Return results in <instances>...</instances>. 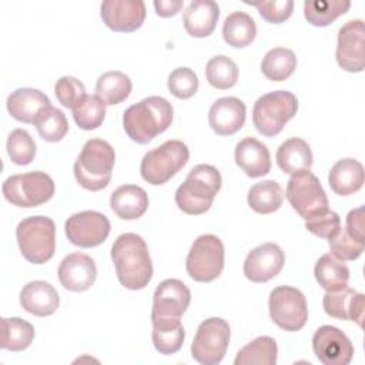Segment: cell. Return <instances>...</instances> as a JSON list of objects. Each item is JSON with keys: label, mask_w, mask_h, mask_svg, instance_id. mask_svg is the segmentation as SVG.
<instances>
[{"label": "cell", "mask_w": 365, "mask_h": 365, "mask_svg": "<svg viewBox=\"0 0 365 365\" xmlns=\"http://www.w3.org/2000/svg\"><path fill=\"white\" fill-rule=\"evenodd\" d=\"M220 17V7L212 0L191 1L182 16L185 31L191 37L202 38L212 34Z\"/></svg>", "instance_id": "obj_24"}, {"label": "cell", "mask_w": 365, "mask_h": 365, "mask_svg": "<svg viewBox=\"0 0 365 365\" xmlns=\"http://www.w3.org/2000/svg\"><path fill=\"white\" fill-rule=\"evenodd\" d=\"M145 14L147 10L143 0H106L100 7L103 23L118 33H131L140 29Z\"/></svg>", "instance_id": "obj_16"}, {"label": "cell", "mask_w": 365, "mask_h": 365, "mask_svg": "<svg viewBox=\"0 0 365 365\" xmlns=\"http://www.w3.org/2000/svg\"><path fill=\"white\" fill-rule=\"evenodd\" d=\"M268 308L274 324L288 332L299 331L308 321L305 295L294 287L281 285L274 288L269 294Z\"/></svg>", "instance_id": "obj_11"}, {"label": "cell", "mask_w": 365, "mask_h": 365, "mask_svg": "<svg viewBox=\"0 0 365 365\" xmlns=\"http://www.w3.org/2000/svg\"><path fill=\"white\" fill-rule=\"evenodd\" d=\"M328 242H329L331 254L341 261L356 259L364 252V248H365L364 242L354 240L342 227L338 230V232L332 238L328 240Z\"/></svg>", "instance_id": "obj_43"}, {"label": "cell", "mask_w": 365, "mask_h": 365, "mask_svg": "<svg viewBox=\"0 0 365 365\" xmlns=\"http://www.w3.org/2000/svg\"><path fill=\"white\" fill-rule=\"evenodd\" d=\"M298 98L287 90H275L261 96L252 107V123L264 137H275L297 114Z\"/></svg>", "instance_id": "obj_6"}, {"label": "cell", "mask_w": 365, "mask_h": 365, "mask_svg": "<svg viewBox=\"0 0 365 365\" xmlns=\"http://www.w3.org/2000/svg\"><path fill=\"white\" fill-rule=\"evenodd\" d=\"M54 181L44 171L14 174L6 178L1 185L4 198L21 208H33L47 202L54 195Z\"/></svg>", "instance_id": "obj_8"}, {"label": "cell", "mask_w": 365, "mask_h": 365, "mask_svg": "<svg viewBox=\"0 0 365 365\" xmlns=\"http://www.w3.org/2000/svg\"><path fill=\"white\" fill-rule=\"evenodd\" d=\"M133 84L127 74L121 71H107L96 83V96L106 104H120L128 98Z\"/></svg>", "instance_id": "obj_32"}, {"label": "cell", "mask_w": 365, "mask_h": 365, "mask_svg": "<svg viewBox=\"0 0 365 365\" xmlns=\"http://www.w3.org/2000/svg\"><path fill=\"white\" fill-rule=\"evenodd\" d=\"M351 7L348 0H315L304 3V16L315 27H327Z\"/></svg>", "instance_id": "obj_37"}, {"label": "cell", "mask_w": 365, "mask_h": 365, "mask_svg": "<svg viewBox=\"0 0 365 365\" xmlns=\"http://www.w3.org/2000/svg\"><path fill=\"white\" fill-rule=\"evenodd\" d=\"M285 197L297 214L304 220L328 210V197L317 175L309 170L291 175L287 184Z\"/></svg>", "instance_id": "obj_12"}, {"label": "cell", "mask_w": 365, "mask_h": 365, "mask_svg": "<svg viewBox=\"0 0 365 365\" xmlns=\"http://www.w3.org/2000/svg\"><path fill=\"white\" fill-rule=\"evenodd\" d=\"M34 339V328L30 322L13 317L1 318L0 346L11 352H20L30 346Z\"/></svg>", "instance_id": "obj_34"}, {"label": "cell", "mask_w": 365, "mask_h": 365, "mask_svg": "<svg viewBox=\"0 0 365 365\" xmlns=\"http://www.w3.org/2000/svg\"><path fill=\"white\" fill-rule=\"evenodd\" d=\"M278 355V346L274 338L271 336H257L250 344L242 346L235 359V365H275Z\"/></svg>", "instance_id": "obj_35"}, {"label": "cell", "mask_w": 365, "mask_h": 365, "mask_svg": "<svg viewBox=\"0 0 365 365\" xmlns=\"http://www.w3.org/2000/svg\"><path fill=\"white\" fill-rule=\"evenodd\" d=\"M365 181L364 165L354 158L338 160L329 174L328 182L331 190L338 195H351L362 188Z\"/></svg>", "instance_id": "obj_27"}, {"label": "cell", "mask_w": 365, "mask_h": 365, "mask_svg": "<svg viewBox=\"0 0 365 365\" xmlns=\"http://www.w3.org/2000/svg\"><path fill=\"white\" fill-rule=\"evenodd\" d=\"M312 349L324 365H348L354 356L351 339L345 332L332 325H322L315 331Z\"/></svg>", "instance_id": "obj_15"}, {"label": "cell", "mask_w": 365, "mask_h": 365, "mask_svg": "<svg viewBox=\"0 0 365 365\" xmlns=\"http://www.w3.org/2000/svg\"><path fill=\"white\" fill-rule=\"evenodd\" d=\"M111 259L120 284L131 291L143 289L153 277V262L145 241L134 234L125 232L117 237L111 247Z\"/></svg>", "instance_id": "obj_1"}, {"label": "cell", "mask_w": 365, "mask_h": 365, "mask_svg": "<svg viewBox=\"0 0 365 365\" xmlns=\"http://www.w3.org/2000/svg\"><path fill=\"white\" fill-rule=\"evenodd\" d=\"M230 325L225 319L211 317L202 321L191 344V356L201 365H217L225 356L230 344Z\"/></svg>", "instance_id": "obj_10"}, {"label": "cell", "mask_w": 365, "mask_h": 365, "mask_svg": "<svg viewBox=\"0 0 365 365\" xmlns=\"http://www.w3.org/2000/svg\"><path fill=\"white\" fill-rule=\"evenodd\" d=\"M245 104L237 97H221L212 103L208 111V123L218 135H232L245 123Z\"/></svg>", "instance_id": "obj_20"}, {"label": "cell", "mask_w": 365, "mask_h": 365, "mask_svg": "<svg viewBox=\"0 0 365 365\" xmlns=\"http://www.w3.org/2000/svg\"><path fill=\"white\" fill-rule=\"evenodd\" d=\"M285 264L284 251L274 242H265L251 250L244 261V275L252 282H267L277 277Z\"/></svg>", "instance_id": "obj_17"}, {"label": "cell", "mask_w": 365, "mask_h": 365, "mask_svg": "<svg viewBox=\"0 0 365 365\" xmlns=\"http://www.w3.org/2000/svg\"><path fill=\"white\" fill-rule=\"evenodd\" d=\"M235 164L251 178L267 175L271 171V155L265 144L254 137H245L235 145Z\"/></svg>", "instance_id": "obj_22"}, {"label": "cell", "mask_w": 365, "mask_h": 365, "mask_svg": "<svg viewBox=\"0 0 365 365\" xmlns=\"http://www.w3.org/2000/svg\"><path fill=\"white\" fill-rule=\"evenodd\" d=\"M76 124L86 131L98 128L106 117V104L97 96H86L73 110Z\"/></svg>", "instance_id": "obj_40"}, {"label": "cell", "mask_w": 365, "mask_h": 365, "mask_svg": "<svg viewBox=\"0 0 365 365\" xmlns=\"http://www.w3.org/2000/svg\"><path fill=\"white\" fill-rule=\"evenodd\" d=\"M224 244L212 234H202L194 240L185 261L187 274L197 282L217 279L224 268Z\"/></svg>", "instance_id": "obj_9"}, {"label": "cell", "mask_w": 365, "mask_h": 365, "mask_svg": "<svg viewBox=\"0 0 365 365\" xmlns=\"http://www.w3.org/2000/svg\"><path fill=\"white\" fill-rule=\"evenodd\" d=\"M181 0H155L154 9L157 16L160 17H171L175 16L182 9Z\"/></svg>", "instance_id": "obj_48"}, {"label": "cell", "mask_w": 365, "mask_h": 365, "mask_svg": "<svg viewBox=\"0 0 365 365\" xmlns=\"http://www.w3.org/2000/svg\"><path fill=\"white\" fill-rule=\"evenodd\" d=\"M64 230L71 244L81 248H91L107 240L111 225L104 214L87 210L68 217Z\"/></svg>", "instance_id": "obj_13"}, {"label": "cell", "mask_w": 365, "mask_h": 365, "mask_svg": "<svg viewBox=\"0 0 365 365\" xmlns=\"http://www.w3.org/2000/svg\"><path fill=\"white\" fill-rule=\"evenodd\" d=\"M257 36L254 19L244 11H232L222 24V37L225 43L235 48L250 46Z\"/></svg>", "instance_id": "obj_31"}, {"label": "cell", "mask_w": 365, "mask_h": 365, "mask_svg": "<svg viewBox=\"0 0 365 365\" xmlns=\"http://www.w3.org/2000/svg\"><path fill=\"white\" fill-rule=\"evenodd\" d=\"M58 304V292L46 281H30L20 291V305L31 315L48 317L56 312Z\"/></svg>", "instance_id": "obj_23"}, {"label": "cell", "mask_w": 365, "mask_h": 365, "mask_svg": "<svg viewBox=\"0 0 365 365\" xmlns=\"http://www.w3.org/2000/svg\"><path fill=\"white\" fill-rule=\"evenodd\" d=\"M167 87L174 97L187 100L197 93L198 77L188 67H177L170 73L167 80Z\"/></svg>", "instance_id": "obj_42"}, {"label": "cell", "mask_w": 365, "mask_h": 365, "mask_svg": "<svg viewBox=\"0 0 365 365\" xmlns=\"http://www.w3.org/2000/svg\"><path fill=\"white\" fill-rule=\"evenodd\" d=\"M153 344L163 355H171L181 349L185 338L180 317H151Z\"/></svg>", "instance_id": "obj_28"}, {"label": "cell", "mask_w": 365, "mask_h": 365, "mask_svg": "<svg viewBox=\"0 0 365 365\" xmlns=\"http://www.w3.org/2000/svg\"><path fill=\"white\" fill-rule=\"evenodd\" d=\"M275 160L278 167L288 175L311 170L312 151L309 144L298 137L285 140L277 150Z\"/></svg>", "instance_id": "obj_29"}, {"label": "cell", "mask_w": 365, "mask_h": 365, "mask_svg": "<svg viewBox=\"0 0 365 365\" xmlns=\"http://www.w3.org/2000/svg\"><path fill=\"white\" fill-rule=\"evenodd\" d=\"M305 228L319 237V238H325L329 240L332 238L338 230L341 228V218L335 211H331L329 208L305 220Z\"/></svg>", "instance_id": "obj_45"}, {"label": "cell", "mask_w": 365, "mask_h": 365, "mask_svg": "<svg viewBox=\"0 0 365 365\" xmlns=\"http://www.w3.org/2000/svg\"><path fill=\"white\" fill-rule=\"evenodd\" d=\"M297 68L295 53L285 47L271 48L261 61L262 74L271 81L287 80Z\"/></svg>", "instance_id": "obj_36"}, {"label": "cell", "mask_w": 365, "mask_h": 365, "mask_svg": "<svg viewBox=\"0 0 365 365\" xmlns=\"http://www.w3.org/2000/svg\"><path fill=\"white\" fill-rule=\"evenodd\" d=\"M248 205L258 214H271L277 211L284 201L282 187L274 180H265L254 184L247 195Z\"/></svg>", "instance_id": "obj_33"}, {"label": "cell", "mask_w": 365, "mask_h": 365, "mask_svg": "<svg viewBox=\"0 0 365 365\" xmlns=\"http://www.w3.org/2000/svg\"><path fill=\"white\" fill-rule=\"evenodd\" d=\"M16 238L21 255L31 264H44L56 251V224L44 215L21 220L16 228Z\"/></svg>", "instance_id": "obj_5"}, {"label": "cell", "mask_w": 365, "mask_h": 365, "mask_svg": "<svg viewBox=\"0 0 365 365\" xmlns=\"http://www.w3.org/2000/svg\"><path fill=\"white\" fill-rule=\"evenodd\" d=\"M322 307L329 317L355 321L359 327H362L365 308L364 294H359L349 287L332 292L327 291L322 298Z\"/></svg>", "instance_id": "obj_21"}, {"label": "cell", "mask_w": 365, "mask_h": 365, "mask_svg": "<svg viewBox=\"0 0 365 365\" xmlns=\"http://www.w3.org/2000/svg\"><path fill=\"white\" fill-rule=\"evenodd\" d=\"M54 93L58 103L71 110L87 96L84 84L73 76L60 77L54 86Z\"/></svg>", "instance_id": "obj_44"}, {"label": "cell", "mask_w": 365, "mask_h": 365, "mask_svg": "<svg viewBox=\"0 0 365 365\" xmlns=\"http://www.w3.org/2000/svg\"><path fill=\"white\" fill-rule=\"evenodd\" d=\"M207 81L218 90H227L235 86L238 80V67L234 60L227 56H214L205 66Z\"/></svg>", "instance_id": "obj_39"}, {"label": "cell", "mask_w": 365, "mask_h": 365, "mask_svg": "<svg viewBox=\"0 0 365 365\" xmlns=\"http://www.w3.org/2000/svg\"><path fill=\"white\" fill-rule=\"evenodd\" d=\"M314 275L325 291H339L348 287L349 268L332 254H324L315 264Z\"/></svg>", "instance_id": "obj_30"}, {"label": "cell", "mask_w": 365, "mask_h": 365, "mask_svg": "<svg viewBox=\"0 0 365 365\" xmlns=\"http://www.w3.org/2000/svg\"><path fill=\"white\" fill-rule=\"evenodd\" d=\"M115 153L110 143L101 138L87 140L74 163L77 182L88 191L106 188L111 180Z\"/></svg>", "instance_id": "obj_4"}, {"label": "cell", "mask_w": 365, "mask_h": 365, "mask_svg": "<svg viewBox=\"0 0 365 365\" xmlns=\"http://www.w3.org/2000/svg\"><path fill=\"white\" fill-rule=\"evenodd\" d=\"M110 207L121 220H137L148 208V195L138 185L124 184L111 192Z\"/></svg>", "instance_id": "obj_26"}, {"label": "cell", "mask_w": 365, "mask_h": 365, "mask_svg": "<svg viewBox=\"0 0 365 365\" xmlns=\"http://www.w3.org/2000/svg\"><path fill=\"white\" fill-rule=\"evenodd\" d=\"M6 150L14 164L27 165L34 160L36 143L29 131L23 128H16L7 137Z\"/></svg>", "instance_id": "obj_41"}, {"label": "cell", "mask_w": 365, "mask_h": 365, "mask_svg": "<svg viewBox=\"0 0 365 365\" xmlns=\"http://www.w3.org/2000/svg\"><path fill=\"white\" fill-rule=\"evenodd\" d=\"M346 232L356 241L365 244V235H364V207L354 208L346 215Z\"/></svg>", "instance_id": "obj_47"}, {"label": "cell", "mask_w": 365, "mask_h": 365, "mask_svg": "<svg viewBox=\"0 0 365 365\" xmlns=\"http://www.w3.org/2000/svg\"><path fill=\"white\" fill-rule=\"evenodd\" d=\"M335 58L345 71L361 73L365 68V29L361 19L349 20L339 29Z\"/></svg>", "instance_id": "obj_14"}, {"label": "cell", "mask_w": 365, "mask_h": 365, "mask_svg": "<svg viewBox=\"0 0 365 365\" xmlns=\"http://www.w3.org/2000/svg\"><path fill=\"white\" fill-rule=\"evenodd\" d=\"M221 174L210 164H198L191 168L185 181L175 191L177 207L188 215L207 212L221 188Z\"/></svg>", "instance_id": "obj_3"}, {"label": "cell", "mask_w": 365, "mask_h": 365, "mask_svg": "<svg viewBox=\"0 0 365 365\" xmlns=\"http://www.w3.org/2000/svg\"><path fill=\"white\" fill-rule=\"evenodd\" d=\"M190 158L188 147L180 140H168L144 154L140 173L151 185H161L171 180Z\"/></svg>", "instance_id": "obj_7"}, {"label": "cell", "mask_w": 365, "mask_h": 365, "mask_svg": "<svg viewBox=\"0 0 365 365\" xmlns=\"http://www.w3.org/2000/svg\"><path fill=\"white\" fill-rule=\"evenodd\" d=\"M191 302L190 288L177 278L161 281L153 295L151 317H180Z\"/></svg>", "instance_id": "obj_18"}, {"label": "cell", "mask_w": 365, "mask_h": 365, "mask_svg": "<svg viewBox=\"0 0 365 365\" xmlns=\"http://www.w3.org/2000/svg\"><path fill=\"white\" fill-rule=\"evenodd\" d=\"M173 106L160 96H151L130 106L123 114L125 134L137 144H148L173 123Z\"/></svg>", "instance_id": "obj_2"}, {"label": "cell", "mask_w": 365, "mask_h": 365, "mask_svg": "<svg viewBox=\"0 0 365 365\" xmlns=\"http://www.w3.org/2000/svg\"><path fill=\"white\" fill-rule=\"evenodd\" d=\"M58 279L61 285L73 292H81L96 281L97 267L94 259L83 252H71L58 265Z\"/></svg>", "instance_id": "obj_19"}, {"label": "cell", "mask_w": 365, "mask_h": 365, "mask_svg": "<svg viewBox=\"0 0 365 365\" xmlns=\"http://www.w3.org/2000/svg\"><path fill=\"white\" fill-rule=\"evenodd\" d=\"M6 106H7V111L14 120L29 124V123H34L38 113L51 104H50V98L43 91L37 88L23 87V88L14 90L7 97Z\"/></svg>", "instance_id": "obj_25"}, {"label": "cell", "mask_w": 365, "mask_h": 365, "mask_svg": "<svg viewBox=\"0 0 365 365\" xmlns=\"http://www.w3.org/2000/svg\"><path fill=\"white\" fill-rule=\"evenodd\" d=\"M33 124L36 125L38 135L48 143H57L63 140L68 131V121L66 114L53 106L43 108Z\"/></svg>", "instance_id": "obj_38"}, {"label": "cell", "mask_w": 365, "mask_h": 365, "mask_svg": "<svg viewBox=\"0 0 365 365\" xmlns=\"http://www.w3.org/2000/svg\"><path fill=\"white\" fill-rule=\"evenodd\" d=\"M250 6H254L261 17L272 24H279L289 19L294 10V1L292 0H274V1H255L250 3L245 1Z\"/></svg>", "instance_id": "obj_46"}]
</instances>
